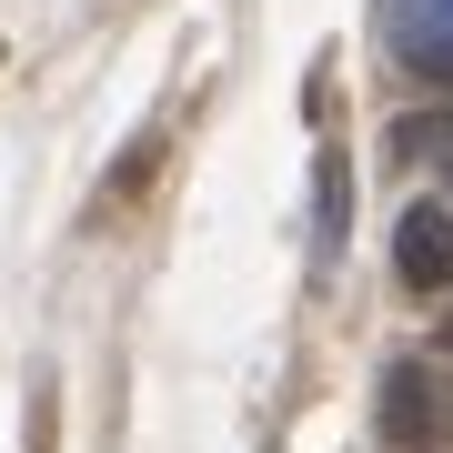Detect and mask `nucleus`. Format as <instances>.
<instances>
[{"instance_id": "1", "label": "nucleus", "mask_w": 453, "mask_h": 453, "mask_svg": "<svg viewBox=\"0 0 453 453\" xmlns=\"http://www.w3.org/2000/svg\"><path fill=\"white\" fill-rule=\"evenodd\" d=\"M383 434L413 443V453L453 443V383H443L434 363H393V372H383Z\"/></svg>"}, {"instance_id": "2", "label": "nucleus", "mask_w": 453, "mask_h": 453, "mask_svg": "<svg viewBox=\"0 0 453 453\" xmlns=\"http://www.w3.org/2000/svg\"><path fill=\"white\" fill-rule=\"evenodd\" d=\"M393 262H403L413 292H443V282H453V211H443V202H413L403 232H393Z\"/></svg>"}, {"instance_id": "3", "label": "nucleus", "mask_w": 453, "mask_h": 453, "mask_svg": "<svg viewBox=\"0 0 453 453\" xmlns=\"http://www.w3.org/2000/svg\"><path fill=\"white\" fill-rule=\"evenodd\" d=\"M393 50L423 81H453V0H393Z\"/></svg>"}, {"instance_id": "4", "label": "nucleus", "mask_w": 453, "mask_h": 453, "mask_svg": "<svg viewBox=\"0 0 453 453\" xmlns=\"http://www.w3.org/2000/svg\"><path fill=\"white\" fill-rule=\"evenodd\" d=\"M434 353H453V303H443V312H434Z\"/></svg>"}]
</instances>
